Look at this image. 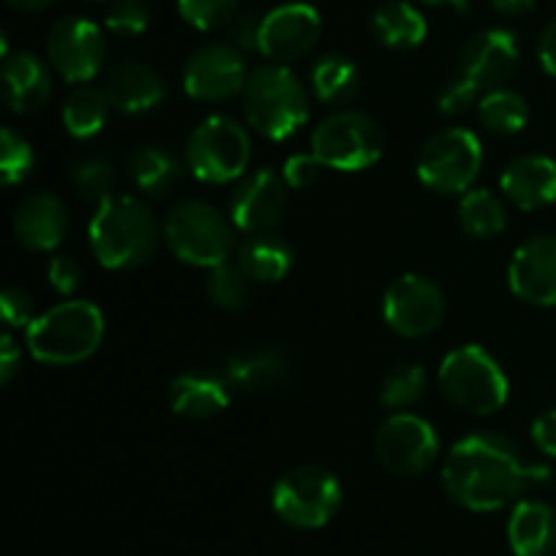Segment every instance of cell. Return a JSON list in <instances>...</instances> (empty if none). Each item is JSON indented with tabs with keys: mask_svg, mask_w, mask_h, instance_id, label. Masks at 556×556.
<instances>
[{
	"mask_svg": "<svg viewBox=\"0 0 556 556\" xmlns=\"http://www.w3.org/2000/svg\"><path fill=\"white\" fill-rule=\"evenodd\" d=\"M532 440L546 456L556 459V410H546L532 424Z\"/></svg>",
	"mask_w": 556,
	"mask_h": 556,
	"instance_id": "44",
	"label": "cell"
},
{
	"mask_svg": "<svg viewBox=\"0 0 556 556\" xmlns=\"http://www.w3.org/2000/svg\"><path fill=\"white\" fill-rule=\"evenodd\" d=\"M320 14L309 3H282L261 20L258 52L271 63H293L318 43Z\"/></svg>",
	"mask_w": 556,
	"mask_h": 556,
	"instance_id": "16",
	"label": "cell"
},
{
	"mask_svg": "<svg viewBox=\"0 0 556 556\" xmlns=\"http://www.w3.org/2000/svg\"><path fill=\"white\" fill-rule=\"evenodd\" d=\"M483 166V147L467 128H443L418 152V179L434 193H467Z\"/></svg>",
	"mask_w": 556,
	"mask_h": 556,
	"instance_id": "9",
	"label": "cell"
},
{
	"mask_svg": "<svg viewBox=\"0 0 556 556\" xmlns=\"http://www.w3.org/2000/svg\"><path fill=\"white\" fill-rule=\"evenodd\" d=\"M440 391L459 410L492 416L508 402V375L481 345H462L443 358L438 372Z\"/></svg>",
	"mask_w": 556,
	"mask_h": 556,
	"instance_id": "5",
	"label": "cell"
},
{
	"mask_svg": "<svg viewBox=\"0 0 556 556\" xmlns=\"http://www.w3.org/2000/svg\"><path fill=\"white\" fill-rule=\"evenodd\" d=\"M445 318V293L424 275H402L386 288L383 320L407 340L429 337Z\"/></svg>",
	"mask_w": 556,
	"mask_h": 556,
	"instance_id": "13",
	"label": "cell"
},
{
	"mask_svg": "<svg viewBox=\"0 0 556 556\" xmlns=\"http://www.w3.org/2000/svg\"><path fill=\"white\" fill-rule=\"evenodd\" d=\"M103 22L114 36L136 38L150 27V9L144 0H112Z\"/></svg>",
	"mask_w": 556,
	"mask_h": 556,
	"instance_id": "38",
	"label": "cell"
},
{
	"mask_svg": "<svg viewBox=\"0 0 556 556\" xmlns=\"http://www.w3.org/2000/svg\"><path fill=\"white\" fill-rule=\"evenodd\" d=\"M427 386L429 378L421 364L402 362L386 372L383 383H380V402L389 410H402L407 405H416L424 391H427Z\"/></svg>",
	"mask_w": 556,
	"mask_h": 556,
	"instance_id": "35",
	"label": "cell"
},
{
	"mask_svg": "<svg viewBox=\"0 0 556 556\" xmlns=\"http://www.w3.org/2000/svg\"><path fill=\"white\" fill-rule=\"evenodd\" d=\"M538 58H541V65L548 71V74L556 76V20L546 25V30L541 33V43H538Z\"/></svg>",
	"mask_w": 556,
	"mask_h": 556,
	"instance_id": "46",
	"label": "cell"
},
{
	"mask_svg": "<svg viewBox=\"0 0 556 556\" xmlns=\"http://www.w3.org/2000/svg\"><path fill=\"white\" fill-rule=\"evenodd\" d=\"M248 76L237 43H206L185 63L182 87L193 101L217 103L239 96L248 85Z\"/></svg>",
	"mask_w": 556,
	"mask_h": 556,
	"instance_id": "14",
	"label": "cell"
},
{
	"mask_svg": "<svg viewBox=\"0 0 556 556\" xmlns=\"http://www.w3.org/2000/svg\"><path fill=\"white\" fill-rule=\"evenodd\" d=\"M309 85L318 101L329 103V106H342L356 98L362 76H358L356 63L345 54H324L315 60L313 71H309Z\"/></svg>",
	"mask_w": 556,
	"mask_h": 556,
	"instance_id": "29",
	"label": "cell"
},
{
	"mask_svg": "<svg viewBox=\"0 0 556 556\" xmlns=\"http://www.w3.org/2000/svg\"><path fill=\"white\" fill-rule=\"evenodd\" d=\"M14 9H22V11H38V9H47V5H52L54 0H9Z\"/></svg>",
	"mask_w": 556,
	"mask_h": 556,
	"instance_id": "48",
	"label": "cell"
},
{
	"mask_svg": "<svg viewBox=\"0 0 556 556\" xmlns=\"http://www.w3.org/2000/svg\"><path fill=\"white\" fill-rule=\"evenodd\" d=\"M47 58L65 81L87 85L101 74L106 60V38L101 27L87 16H63L49 27Z\"/></svg>",
	"mask_w": 556,
	"mask_h": 556,
	"instance_id": "12",
	"label": "cell"
},
{
	"mask_svg": "<svg viewBox=\"0 0 556 556\" xmlns=\"http://www.w3.org/2000/svg\"><path fill=\"white\" fill-rule=\"evenodd\" d=\"M11 228L22 248L33 253H52L63 244L65 231H68V212L60 195L41 190L20 201Z\"/></svg>",
	"mask_w": 556,
	"mask_h": 556,
	"instance_id": "19",
	"label": "cell"
},
{
	"mask_svg": "<svg viewBox=\"0 0 556 556\" xmlns=\"http://www.w3.org/2000/svg\"><path fill=\"white\" fill-rule=\"evenodd\" d=\"M250 288H253L250 275L239 261L231 258L212 266L210 277H206V296L223 309H242L250 299Z\"/></svg>",
	"mask_w": 556,
	"mask_h": 556,
	"instance_id": "34",
	"label": "cell"
},
{
	"mask_svg": "<svg viewBox=\"0 0 556 556\" xmlns=\"http://www.w3.org/2000/svg\"><path fill=\"white\" fill-rule=\"evenodd\" d=\"M510 291L535 307L556 304V237H535L521 244L508 266Z\"/></svg>",
	"mask_w": 556,
	"mask_h": 556,
	"instance_id": "18",
	"label": "cell"
},
{
	"mask_svg": "<svg viewBox=\"0 0 556 556\" xmlns=\"http://www.w3.org/2000/svg\"><path fill=\"white\" fill-rule=\"evenodd\" d=\"M313 152L334 172H364L383 155V130L353 109L329 114L313 130Z\"/></svg>",
	"mask_w": 556,
	"mask_h": 556,
	"instance_id": "10",
	"label": "cell"
},
{
	"mask_svg": "<svg viewBox=\"0 0 556 556\" xmlns=\"http://www.w3.org/2000/svg\"><path fill=\"white\" fill-rule=\"evenodd\" d=\"M375 454L380 465L402 478L424 476L440 454V440L432 424L413 413H394L375 434Z\"/></svg>",
	"mask_w": 556,
	"mask_h": 556,
	"instance_id": "11",
	"label": "cell"
},
{
	"mask_svg": "<svg viewBox=\"0 0 556 556\" xmlns=\"http://www.w3.org/2000/svg\"><path fill=\"white\" fill-rule=\"evenodd\" d=\"M519 68V41L510 30L489 27L465 41L456 54V74L470 79L481 92L497 90Z\"/></svg>",
	"mask_w": 556,
	"mask_h": 556,
	"instance_id": "15",
	"label": "cell"
},
{
	"mask_svg": "<svg viewBox=\"0 0 556 556\" xmlns=\"http://www.w3.org/2000/svg\"><path fill=\"white\" fill-rule=\"evenodd\" d=\"M190 174L206 185H226L244 177L250 163V136L237 119L212 114L201 119L185 144Z\"/></svg>",
	"mask_w": 556,
	"mask_h": 556,
	"instance_id": "7",
	"label": "cell"
},
{
	"mask_svg": "<svg viewBox=\"0 0 556 556\" xmlns=\"http://www.w3.org/2000/svg\"><path fill=\"white\" fill-rule=\"evenodd\" d=\"M459 226L472 239H494L508 226L503 199L486 188H470L467 193H462Z\"/></svg>",
	"mask_w": 556,
	"mask_h": 556,
	"instance_id": "31",
	"label": "cell"
},
{
	"mask_svg": "<svg viewBox=\"0 0 556 556\" xmlns=\"http://www.w3.org/2000/svg\"><path fill=\"white\" fill-rule=\"evenodd\" d=\"M231 402V386L226 378L206 372H185L168 383V407L190 421H206L220 416Z\"/></svg>",
	"mask_w": 556,
	"mask_h": 556,
	"instance_id": "24",
	"label": "cell"
},
{
	"mask_svg": "<svg viewBox=\"0 0 556 556\" xmlns=\"http://www.w3.org/2000/svg\"><path fill=\"white\" fill-rule=\"evenodd\" d=\"M231 215H223L217 206L199 199H185L168 210L163 220V239L179 261L201 269L223 264L233 253Z\"/></svg>",
	"mask_w": 556,
	"mask_h": 556,
	"instance_id": "6",
	"label": "cell"
},
{
	"mask_svg": "<svg viewBox=\"0 0 556 556\" xmlns=\"http://www.w3.org/2000/svg\"><path fill=\"white\" fill-rule=\"evenodd\" d=\"M429 5H454V9H467V0H421Z\"/></svg>",
	"mask_w": 556,
	"mask_h": 556,
	"instance_id": "49",
	"label": "cell"
},
{
	"mask_svg": "<svg viewBox=\"0 0 556 556\" xmlns=\"http://www.w3.org/2000/svg\"><path fill=\"white\" fill-rule=\"evenodd\" d=\"M179 16L195 30H220L239 14V0H177Z\"/></svg>",
	"mask_w": 556,
	"mask_h": 556,
	"instance_id": "37",
	"label": "cell"
},
{
	"mask_svg": "<svg viewBox=\"0 0 556 556\" xmlns=\"http://www.w3.org/2000/svg\"><path fill=\"white\" fill-rule=\"evenodd\" d=\"M109 101L106 90L103 87L81 85L65 98L63 103V125L74 139H92L96 134H101L103 125L109 119Z\"/></svg>",
	"mask_w": 556,
	"mask_h": 556,
	"instance_id": "30",
	"label": "cell"
},
{
	"mask_svg": "<svg viewBox=\"0 0 556 556\" xmlns=\"http://www.w3.org/2000/svg\"><path fill=\"white\" fill-rule=\"evenodd\" d=\"M514 556H552L556 548V510L541 500H525L508 519Z\"/></svg>",
	"mask_w": 556,
	"mask_h": 556,
	"instance_id": "25",
	"label": "cell"
},
{
	"mask_svg": "<svg viewBox=\"0 0 556 556\" xmlns=\"http://www.w3.org/2000/svg\"><path fill=\"white\" fill-rule=\"evenodd\" d=\"M288 204V182L275 168H258L237 179L231 190V220L239 231H271L282 220Z\"/></svg>",
	"mask_w": 556,
	"mask_h": 556,
	"instance_id": "17",
	"label": "cell"
},
{
	"mask_svg": "<svg viewBox=\"0 0 556 556\" xmlns=\"http://www.w3.org/2000/svg\"><path fill=\"white\" fill-rule=\"evenodd\" d=\"M3 96L11 112H38L52 96V71L38 54L9 52L3 58Z\"/></svg>",
	"mask_w": 556,
	"mask_h": 556,
	"instance_id": "23",
	"label": "cell"
},
{
	"mask_svg": "<svg viewBox=\"0 0 556 556\" xmlns=\"http://www.w3.org/2000/svg\"><path fill=\"white\" fill-rule=\"evenodd\" d=\"M478 119L489 134L514 136L521 134L530 123V106L519 92L497 87V90L483 92V98L478 101Z\"/></svg>",
	"mask_w": 556,
	"mask_h": 556,
	"instance_id": "32",
	"label": "cell"
},
{
	"mask_svg": "<svg viewBox=\"0 0 556 556\" xmlns=\"http://www.w3.org/2000/svg\"><path fill=\"white\" fill-rule=\"evenodd\" d=\"M375 38L389 49H413L427 38V20L407 0H389L372 14Z\"/></svg>",
	"mask_w": 556,
	"mask_h": 556,
	"instance_id": "28",
	"label": "cell"
},
{
	"mask_svg": "<svg viewBox=\"0 0 556 556\" xmlns=\"http://www.w3.org/2000/svg\"><path fill=\"white\" fill-rule=\"evenodd\" d=\"M261 20H264V16L253 14V11H239V14L233 16L231 25H228L231 43H237L239 49H258Z\"/></svg>",
	"mask_w": 556,
	"mask_h": 556,
	"instance_id": "43",
	"label": "cell"
},
{
	"mask_svg": "<svg viewBox=\"0 0 556 556\" xmlns=\"http://www.w3.org/2000/svg\"><path fill=\"white\" fill-rule=\"evenodd\" d=\"M92 255L101 266L114 271L136 269L147 264L157 248V220L150 206L134 195H112L98 204L90 228Z\"/></svg>",
	"mask_w": 556,
	"mask_h": 556,
	"instance_id": "2",
	"label": "cell"
},
{
	"mask_svg": "<svg viewBox=\"0 0 556 556\" xmlns=\"http://www.w3.org/2000/svg\"><path fill=\"white\" fill-rule=\"evenodd\" d=\"M103 331L106 324L101 309L85 299H71L36 315V320L25 329V342L36 362L49 367H71L90 358L101 348Z\"/></svg>",
	"mask_w": 556,
	"mask_h": 556,
	"instance_id": "3",
	"label": "cell"
},
{
	"mask_svg": "<svg viewBox=\"0 0 556 556\" xmlns=\"http://www.w3.org/2000/svg\"><path fill=\"white\" fill-rule=\"evenodd\" d=\"M0 313H3V324L9 329H27L36 320V304H33L30 293L11 286L0 293Z\"/></svg>",
	"mask_w": 556,
	"mask_h": 556,
	"instance_id": "39",
	"label": "cell"
},
{
	"mask_svg": "<svg viewBox=\"0 0 556 556\" xmlns=\"http://www.w3.org/2000/svg\"><path fill=\"white\" fill-rule=\"evenodd\" d=\"M489 3H492V9L497 11V14L510 16V20L527 16L530 11H535V0H489Z\"/></svg>",
	"mask_w": 556,
	"mask_h": 556,
	"instance_id": "47",
	"label": "cell"
},
{
	"mask_svg": "<svg viewBox=\"0 0 556 556\" xmlns=\"http://www.w3.org/2000/svg\"><path fill=\"white\" fill-rule=\"evenodd\" d=\"M103 90L117 112L141 114L161 106V101L166 98V81H163L161 71L152 68L150 63L123 60L109 68Z\"/></svg>",
	"mask_w": 556,
	"mask_h": 556,
	"instance_id": "20",
	"label": "cell"
},
{
	"mask_svg": "<svg viewBox=\"0 0 556 556\" xmlns=\"http://www.w3.org/2000/svg\"><path fill=\"white\" fill-rule=\"evenodd\" d=\"M237 261L253 282H280L293 266V250L282 237L271 231L248 233L237 250Z\"/></svg>",
	"mask_w": 556,
	"mask_h": 556,
	"instance_id": "27",
	"label": "cell"
},
{
	"mask_svg": "<svg viewBox=\"0 0 556 556\" xmlns=\"http://www.w3.org/2000/svg\"><path fill=\"white\" fill-rule=\"evenodd\" d=\"M20 358L22 353L20 348H16L14 337L5 331V334L0 337V383L3 386L11 383V378H14L16 369H20Z\"/></svg>",
	"mask_w": 556,
	"mask_h": 556,
	"instance_id": "45",
	"label": "cell"
},
{
	"mask_svg": "<svg viewBox=\"0 0 556 556\" xmlns=\"http://www.w3.org/2000/svg\"><path fill=\"white\" fill-rule=\"evenodd\" d=\"M49 286L60 293V296H74L81 286V266L79 261L71 258V255H54L47 266Z\"/></svg>",
	"mask_w": 556,
	"mask_h": 556,
	"instance_id": "42",
	"label": "cell"
},
{
	"mask_svg": "<svg viewBox=\"0 0 556 556\" xmlns=\"http://www.w3.org/2000/svg\"><path fill=\"white\" fill-rule=\"evenodd\" d=\"M478 96H481V90H478L470 79H465V76L456 74L454 79L443 87V92H440V112L448 114V117L465 114L467 109L476 103Z\"/></svg>",
	"mask_w": 556,
	"mask_h": 556,
	"instance_id": "41",
	"label": "cell"
},
{
	"mask_svg": "<svg viewBox=\"0 0 556 556\" xmlns=\"http://www.w3.org/2000/svg\"><path fill=\"white\" fill-rule=\"evenodd\" d=\"M242 98L250 128L271 141L293 136L309 117L307 90L286 63H266L250 71Z\"/></svg>",
	"mask_w": 556,
	"mask_h": 556,
	"instance_id": "4",
	"label": "cell"
},
{
	"mask_svg": "<svg viewBox=\"0 0 556 556\" xmlns=\"http://www.w3.org/2000/svg\"><path fill=\"white\" fill-rule=\"evenodd\" d=\"M340 505L342 486L326 467H293L271 489L277 519L293 530H320L334 519Z\"/></svg>",
	"mask_w": 556,
	"mask_h": 556,
	"instance_id": "8",
	"label": "cell"
},
{
	"mask_svg": "<svg viewBox=\"0 0 556 556\" xmlns=\"http://www.w3.org/2000/svg\"><path fill=\"white\" fill-rule=\"evenodd\" d=\"M185 168L188 163L179 161L172 150L161 144H141L128 155V174L134 185L141 193L155 195V199H163L177 188Z\"/></svg>",
	"mask_w": 556,
	"mask_h": 556,
	"instance_id": "26",
	"label": "cell"
},
{
	"mask_svg": "<svg viewBox=\"0 0 556 556\" xmlns=\"http://www.w3.org/2000/svg\"><path fill=\"white\" fill-rule=\"evenodd\" d=\"M324 168L326 163L320 161L315 152H296V155H291L286 163H282V177H286L288 188L304 190L309 188V185L318 182Z\"/></svg>",
	"mask_w": 556,
	"mask_h": 556,
	"instance_id": "40",
	"label": "cell"
},
{
	"mask_svg": "<svg viewBox=\"0 0 556 556\" xmlns=\"http://www.w3.org/2000/svg\"><path fill=\"white\" fill-rule=\"evenodd\" d=\"M33 166H36V152H33L30 141L16 134L14 128H3L0 134V177H3L5 188L25 182Z\"/></svg>",
	"mask_w": 556,
	"mask_h": 556,
	"instance_id": "36",
	"label": "cell"
},
{
	"mask_svg": "<svg viewBox=\"0 0 556 556\" xmlns=\"http://www.w3.org/2000/svg\"><path fill=\"white\" fill-rule=\"evenodd\" d=\"M68 179L81 199L92 201V204H103L114 195L117 168L101 155H79L68 163Z\"/></svg>",
	"mask_w": 556,
	"mask_h": 556,
	"instance_id": "33",
	"label": "cell"
},
{
	"mask_svg": "<svg viewBox=\"0 0 556 556\" xmlns=\"http://www.w3.org/2000/svg\"><path fill=\"white\" fill-rule=\"evenodd\" d=\"M505 199L525 212L543 210L556 201V163L546 155H521L500 177Z\"/></svg>",
	"mask_w": 556,
	"mask_h": 556,
	"instance_id": "22",
	"label": "cell"
},
{
	"mask_svg": "<svg viewBox=\"0 0 556 556\" xmlns=\"http://www.w3.org/2000/svg\"><path fill=\"white\" fill-rule=\"evenodd\" d=\"M223 378L239 394H275L291 383V364L275 348H255V351H242L228 358Z\"/></svg>",
	"mask_w": 556,
	"mask_h": 556,
	"instance_id": "21",
	"label": "cell"
},
{
	"mask_svg": "<svg viewBox=\"0 0 556 556\" xmlns=\"http://www.w3.org/2000/svg\"><path fill=\"white\" fill-rule=\"evenodd\" d=\"M552 470L530 465L514 440L497 432L462 438L443 465V486L448 497L472 514H492L514 503L527 489L541 486Z\"/></svg>",
	"mask_w": 556,
	"mask_h": 556,
	"instance_id": "1",
	"label": "cell"
}]
</instances>
